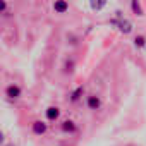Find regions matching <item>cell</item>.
Instances as JSON below:
<instances>
[{"label":"cell","mask_w":146,"mask_h":146,"mask_svg":"<svg viewBox=\"0 0 146 146\" xmlns=\"http://www.w3.org/2000/svg\"><path fill=\"white\" fill-rule=\"evenodd\" d=\"M144 48H146V46H144Z\"/></svg>","instance_id":"cell-15"},{"label":"cell","mask_w":146,"mask_h":146,"mask_svg":"<svg viewBox=\"0 0 146 146\" xmlns=\"http://www.w3.org/2000/svg\"><path fill=\"white\" fill-rule=\"evenodd\" d=\"M4 146H16V144H12V143H9V144H4Z\"/></svg>","instance_id":"cell-14"},{"label":"cell","mask_w":146,"mask_h":146,"mask_svg":"<svg viewBox=\"0 0 146 146\" xmlns=\"http://www.w3.org/2000/svg\"><path fill=\"white\" fill-rule=\"evenodd\" d=\"M86 107H88L90 110H98V108L102 107V98L96 96V95H90V96L86 98Z\"/></svg>","instance_id":"cell-5"},{"label":"cell","mask_w":146,"mask_h":146,"mask_svg":"<svg viewBox=\"0 0 146 146\" xmlns=\"http://www.w3.org/2000/svg\"><path fill=\"white\" fill-rule=\"evenodd\" d=\"M62 131L64 132H69V134H74L78 131V125L72 122V120H64L62 122Z\"/></svg>","instance_id":"cell-10"},{"label":"cell","mask_w":146,"mask_h":146,"mask_svg":"<svg viewBox=\"0 0 146 146\" xmlns=\"http://www.w3.org/2000/svg\"><path fill=\"white\" fill-rule=\"evenodd\" d=\"M134 46H136V48H144V46H146V38L141 36V35L136 36V38H134Z\"/></svg>","instance_id":"cell-11"},{"label":"cell","mask_w":146,"mask_h":146,"mask_svg":"<svg viewBox=\"0 0 146 146\" xmlns=\"http://www.w3.org/2000/svg\"><path fill=\"white\" fill-rule=\"evenodd\" d=\"M107 4H108V0H90V7H91V11H95V12L103 11V9L107 7Z\"/></svg>","instance_id":"cell-9"},{"label":"cell","mask_w":146,"mask_h":146,"mask_svg":"<svg viewBox=\"0 0 146 146\" xmlns=\"http://www.w3.org/2000/svg\"><path fill=\"white\" fill-rule=\"evenodd\" d=\"M83 95H84V86H78L74 91H70V95H69V100H70L72 103H78V102L83 98Z\"/></svg>","instance_id":"cell-8"},{"label":"cell","mask_w":146,"mask_h":146,"mask_svg":"<svg viewBox=\"0 0 146 146\" xmlns=\"http://www.w3.org/2000/svg\"><path fill=\"white\" fill-rule=\"evenodd\" d=\"M45 115H46V119H48L50 122H55V120L60 117V108H58V107H48V108L45 110Z\"/></svg>","instance_id":"cell-7"},{"label":"cell","mask_w":146,"mask_h":146,"mask_svg":"<svg viewBox=\"0 0 146 146\" xmlns=\"http://www.w3.org/2000/svg\"><path fill=\"white\" fill-rule=\"evenodd\" d=\"M7 0H0V14H5L7 12Z\"/></svg>","instance_id":"cell-12"},{"label":"cell","mask_w":146,"mask_h":146,"mask_svg":"<svg viewBox=\"0 0 146 146\" xmlns=\"http://www.w3.org/2000/svg\"><path fill=\"white\" fill-rule=\"evenodd\" d=\"M55 14H65L69 11V2L67 0H53V4H52Z\"/></svg>","instance_id":"cell-3"},{"label":"cell","mask_w":146,"mask_h":146,"mask_svg":"<svg viewBox=\"0 0 146 146\" xmlns=\"http://www.w3.org/2000/svg\"><path fill=\"white\" fill-rule=\"evenodd\" d=\"M31 131H33V134H36V136H43V134L48 131V125H46L45 122H41V120H35V122L31 124Z\"/></svg>","instance_id":"cell-4"},{"label":"cell","mask_w":146,"mask_h":146,"mask_svg":"<svg viewBox=\"0 0 146 146\" xmlns=\"http://www.w3.org/2000/svg\"><path fill=\"white\" fill-rule=\"evenodd\" d=\"M110 24L113 26V28H117L122 35H131L132 33V29H134V26H132V23L129 21V19H125V17H117V19H112L110 21Z\"/></svg>","instance_id":"cell-1"},{"label":"cell","mask_w":146,"mask_h":146,"mask_svg":"<svg viewBox=\"0 0 146 146\" xmlns=\"http://www.w3.org/2000/svg\"><path fill=\"white\" fill-rule=\"evenodd\" d=\"M21 95H23V90L17 84H11L5 88V96L9 100H17V98H21Z\"/></svg>","instance_id":"cell-2"},{"label":"cell","mask_w":146,"mask_h":146,"mask_svg":"<svg viewBox=\"0 0 146 146\" xmlns=\"http://www.w3.org/2000/svg\"><path fill=\"white\" fill-rule=\"evenodd\" d=\"M4 141H5V136H4L2 131H0V146H4Z\"/></svg>","instance_id":"cell-13"},{"label":"cell","mask_w":146,"mask_h":146,"mask_svg":"<svg viewBox=\"0 0 146 146\" xmlns=\"http://www.w3.org/2000/svg\"><path fill=\"white\" fill-rule=\"evenodd\" d=\"M129 4H131V11H132L134 16H137V17H143L144 16V9H143V5H141L139 0H129Z\"/></svg>","instance_id":"cell-6"}]
</instances>
